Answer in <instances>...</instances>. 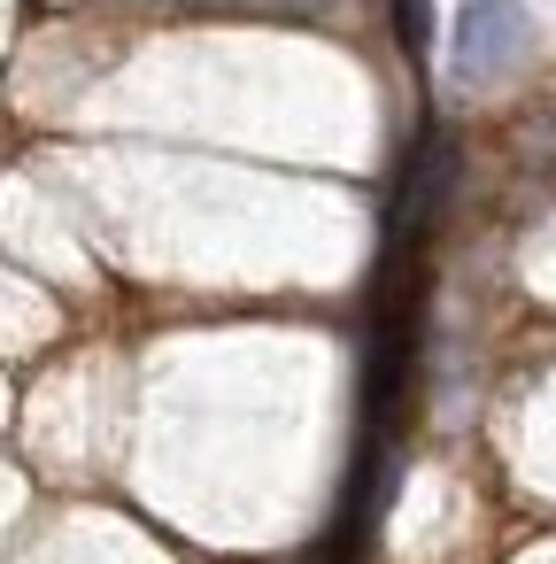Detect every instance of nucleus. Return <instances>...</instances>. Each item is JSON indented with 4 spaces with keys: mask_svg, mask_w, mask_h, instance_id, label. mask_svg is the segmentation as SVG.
<instances>
[{
    "mask_svg": "<svg viewBox=\"0 0 556 564\" xmlns=\"http://www.w3.org/2000/svg\"><path fill=\"white\" fill-rule=\"evenodd\" d=\"M533 47V24H525V9L517 0H471V9L456 17V78L464 86H487V78H502V70H517V55Z\"/></svg>",
    "mask_w": 556,
    "mask_h": 564,
    "instance_id": "f257e3e1",
    "label": "nucleus"
},
{
    "mask_svg": "<svg viewBox=\"0 0 556 564\" xmlns=\"http://www.w3.org/2000/svg\"><path fill=\"white\" fill-rule=\"evenodd\" d=\"M394 32H402L410 55H425L433 47V9H425V0H394Z\"/></svg>",
    "mask_w": 556,
    "mask_h": 564,
    "instance_id": "f03ea898",
    "label": "nucleus"
}]
</instances>
